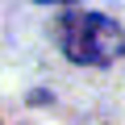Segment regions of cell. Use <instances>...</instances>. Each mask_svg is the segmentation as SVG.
Segmentation results:
<instances>
[{"label": "cell", "instance_id": "obj_1", "mask_svg": "<svg viewBox=\"0 0 125 125\" xmlns=\"http://www.w3.org/2000/svg\"><path fill=\"white\" fill-rule=\"evenodd\" d=\"M54 42L71 62H83V67H108L125 50L121 25L104 13H83V9H67L54 21Z\"/></svg>", "mask_w": 125, "mask_h": 125}]
</instances>
